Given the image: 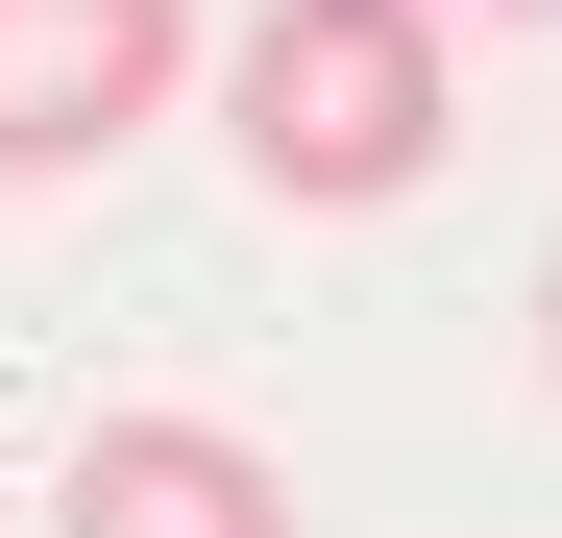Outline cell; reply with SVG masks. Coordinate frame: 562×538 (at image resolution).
Listing matches in <instances>:
<instances>
[{
  "label": "cell",
  "mask_w": 562,
  "mask_h": 538,
  "mask_svg": "<svg viewBox=\"0 0 562 538\" xmlns=\"http://www.w3.org/2000/svg\"><path fill=\"white\" fill-rule=\"evenodd\" d=\"M440 123H464V25L440 0H245L221 25V147H245V197H294V221L416 197Z\"/></svg>",
  "instance_id": "6da1fadb"
},
{
  "label": "cell",
  "mask_w": 562,
  "mask_h": 538,
  "mask_svg": "<svg viewBox=\"0 0 562 538\" xmlns=\"http://www.w3.org/2000/svg\"><path fill=\"white\" fill-rule=\"evenodd\" d=\"M171 99H196V0H0V197L147 147Z\"/></svg>",
  "instance_id": "7a4b0ae2"
},
{
  "label": "cell",
  "mask_w": 562,
  "mask_h": 538,
  "mask_svg": "<svg viewBox=\"0 0 562 538\" xmlns=\"http://www.w3.org/2000/svg\"><path fill=\"white\" fill-rule=\"evenodd\" d=\"M49 538H294V466H269L245 416H74V466H49Z\"/></svg>",
  "instance_id": "3957f363"
},
{
  "label": "cell",
  "mask_w": 562,
  "mask_h": 538,
  "mask_svg": "<svg viewBox=\"0 0 562 538\" xmlns=\"http://www.w3.org/2000/svg\"><path fill=\"white\" fill-rule=\"evenodd\" d=\"M440 25H464V49H490V25H562V0H440Z\"/></svg>",
  "instance_id": "277c9868"
},
{
  "label": "cell",
  "mask_w": 562,
  "mask_h": 538,
  "mask_svg": "<svg viewBox=\"0 0 562 538\" xmlns=\"http://www.w3.org/2000/svg\"><path fill=\"white\" fill-rule=\"evenodd\" d=\"M538 368H562V245H538Z\"/></svg>",
  "instance_id": "5b68a950"
}]
</instances>
